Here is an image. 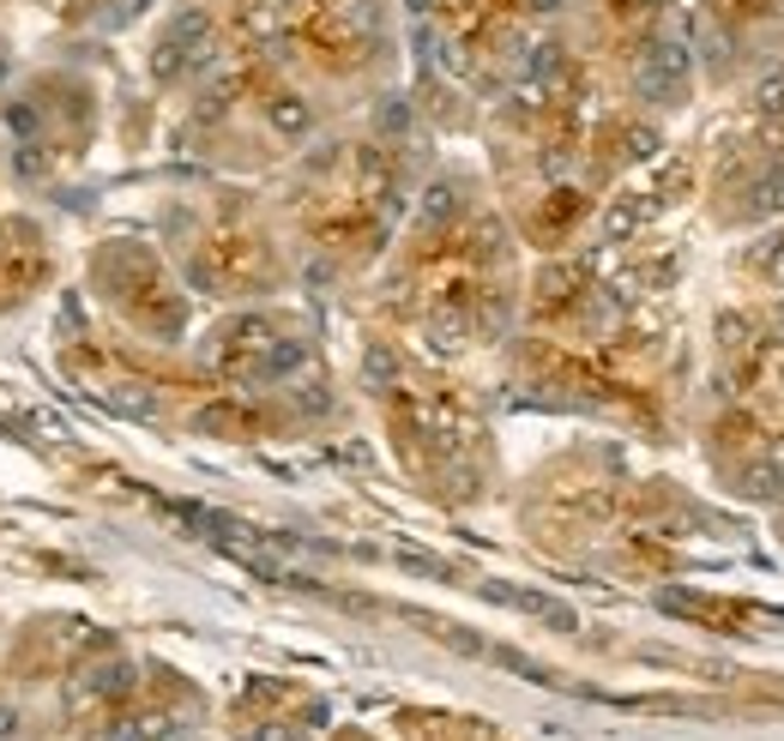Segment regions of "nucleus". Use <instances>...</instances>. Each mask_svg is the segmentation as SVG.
Returning <instances> with one entry per match:
<instances>
[{
    "mask_svg": "<svg viewBox=\"0 0 784 741\" xmlns=\"http://www.w3.org/2000/svg\"><path fill=\"white\" fill-rule=\"evenodd\" d=\"M211 49H218V30H211L206 13H175L157 37V78H182L187 66H206Z\"/></svg>",
    "mask_w": 784,
    "mask_h": 741,
    "instance_id": "nucleus-1",
    "label": "nucleus"
},
{
    "mask_svg": "<svg viewBox=\"0 0 784 741\" xmlns=\"http://www.w3.org/2000/svg\"><path fill=\"white\" fill-rule=\"evenodd\" d=\"M634 85H640L646 103L676 109L688 97V49L682 42H646L640 66H634Z\"/></svg>",
    "mask_w": 784,
    "mask_h": 741,
    "instance_id": "nucleus-2",
    "label": "nucleus"
},
{
    "mask_svg": "<svg viewBox=\"0 0 784 741\" xmlns=\"http://www.w3.org/2000/svg\"><path fill=\"white\" fill-rule=\"evenodd\" d=\"M483 591L489 603H501V609H519V615H537V621H549V627H562V633H574L579 627V615L567 609L562 597H543V591H519V585H495V579H483Z\"/></svg>",
    "mask_w": 784,
    "mask_h": 741,
    "instance_id": "nucleus-3",
    "label": "nucleus"
},
{
    "mask_svg": "<svg viewBox=\"0 0 784 741\" xmlns=\"http://www.w3.org/2000/svg\"><path fill=\"white\" fill-rule=\"evenodd\" d=\"M127 693H133V669L127 664H103V669H91V676H78L66 700L91 705V700H127Z\"/></svg>",
    "mask_w": 784,
    "mask_h": 741,
    "instance_id": "nucleus-4",
    "label": "nucleus"
},
{
    "mask_svg": "<svg viewBox=\"0 0 784 741\" xmlns=\"http://www.w3.org/2000/svg\"><path fill=\"white\" fill-rule=\"evenodd\" d=\"M266 121H272L284 139H308V133H314V109L302 103L296 91H278L272 103H266Z\"/></svg>",
    "mask_w": 784,
    "mask_h": 741,
    "instance_id": "nucleus-5",
    "label": "nucleus"
},
{
    "mask_svg": "<svg viewBox=\"0 0 784 741\" xmlns=\"http://www.w3.org/2000/svg\"><path fill=\"white\" fill-rule=\"evenodd\" d=\"M453 218H458V187L453 182H434L429 194H422V206H417V223H422V230H446Z\"/></svg>",
    "mask_w": 784,
    "mask_h": 741,
    "instance_id": "nucleus-6",
    "label": "nucleus"
},
{
    "mask_svg": "<svg viewBox=\"0 0 784 741\" xmlns=\"http://www.w3.org/2000/svg\"><path fill=\"white\" fill-rule=\"evenodd\" d=\"M646 218H652V206H634V199H615V206H610V218H603V235H610V242H622V235H634V230H640Z\"/></svg>",
    "mask_w": 784,
    "mask_h": 741,
    "instance_id": "nucleus-7",
    "label": "nucleus"
},
{
    "mask_svg": "<svg viewBox=\"0 0 784 741\" xmlns=\"http://www.w3.org/2000/svg\"><path fill=\"white\" fill-rule=\"evenodd\" d=\"M109 404H115L121 417H157V392L139 386V380H127L121 392H109Z\"/></svg>",
    "mask_w": 784,
    "mask_h": 741,
    "instance_id": "nucleus-8",
    "label": "nucleus"
},
{
    "mask_svg": "<svg viewBox=\"0 0 784 741\" xmlns=\"http://www.w3.org/2000/svg\"><path fill=\"white\" fill-rule=\"evenodd\" d=\"M175 729H182V724H175L170 712H145V717H133V729H127V736H133V741H170Z\"/></svg>",
    "mask_w": 784,
    "mask_h": 741,
    "instance_id": "nucleus-9",
    "label": "nucleus"
},
{
    "mask_svg": "<svg viewBox=\"0 0 784 741\" xmlns=\"http://www.w3.org/2000/svg\"><path fill=\"white\" fill-rule=\"evenodd\" d=\"M755 109H760V115H784V73H779V78H760Z\"/></svg>",
    "mask_w": 784,
    "mask_h": 741,
    "instance_id": "nucleus-10",
    "label": "nucleus"
},
{
    "mask_svg": "<svg viewBox=\"0 0 784 741\" xmlns=\"http://www.w3.org/2000/svg\"><path fill=\"white\" fill-rule=\"evenodd\" d=\"M399 567H411V572H429V579H446V585H458V572L446 567V560H434V555H399Z\"/></svg>",
    "mask_w": 784,
    "mask_h": 741,
    "instance_id": "nucleus-11",
    "label": "nucleus"
},
{
    "mask_svg": "<svg viewBox=\"0 0 784 741\" xmlns=\"http://www.w3.org/2000/svg\"><path fill=\"white\" fill-rule=\"evenodd\" d=\"M622 145H627V157H652L658 151V127H627Z\"/></svg>",
    "mask_w": 784,
    "mask_h": 741,
    "instance_id": "nucleus-12",
    "label": "nucleus"
},
{
    "mask_svg": "<svg viewBox=\"0 0 784 741\" xmlns=\"http://www.w3.org/2000/svg\"><path fill=\"white\" fill-rule=\"evenodd\" d=\"M0 741H19V705H0Z\"/></svg>",
    "mask_w": 784,
    "mask_h": 741,
    "instance_id": "nucleus-13",
    "label": "nucleus"
},
{
    "mask_svg": "<svg viewBox=\"0 0 784 741\" xmlns=\"http://www.w3.org/2000/svg\"><path fill=\"white\" fill-rule=\"evenodd\" d=\"M13 127H19V133H37V127H42V121H37V109H30V103H19V109H13Z\"/></svg>",
    "mask_w": 784,
    "mask_h": 741,
    "instance_id": "nucleus-14",
    "label": "nucleus"
},
{
    "mask_svg": "<svg viewBox=\"0 0 784 741\" xmlns=\"http://www.w3.org/2000/svg\"><path fill=\"white\" fill-rule=\"evenodd\" d=\"M531 13H543V18H549V13H562V0H531Z\"/></svg>",
    "mask_w": 784,
    "mask_h": 741,
    "instance_id": "nucleus-15",
    "label": "nucleus"
},
{
    "mask_svg": "<svg viewBox=\"0 0 784 741\" xmlns=\"http://www.w3.org/2000/svg\"><path fill=\"white\" fill-rule=\"evenodd\" d=\"M772 458H779V470H784V441H779V446H772Z\"/></svg>",
    "mask_w": 784,
    "mask_h": 741,
    "instance_id": "nucleus-16",
    "label": "nucleus"
},
{
    "mask_svg": "<svg viewBox=\"0 0 784 741\" xmlns=\"http://www.w3.org/2000/svg\"><path fill=\"white\" fill-rule=\"evenodd\" d=\"M634 7H664V0H634Z\"/></svg>",
    "mask_w": 784,
    "mask_h": 741,
    "instance_id": "nucleus-17",
    "label": "nucleus"
},
{
    "mask_svg": "<svg viewBox=\"0 0 784 741\" xmlns=\"http://www.w3.org/2000/svg\"><path fill=\"white\" fill-rule=\"evenodd\" d=\"M170 741H175V736H170Z\"/></svg>",
    "mask_w": 784,
    "mask_h": 741,
    "instance_id": "nucleus-18",
    "label": "nucleus"
}]
</instances>
